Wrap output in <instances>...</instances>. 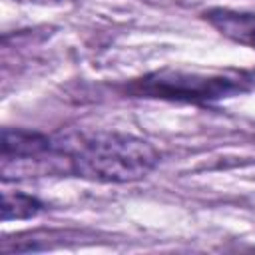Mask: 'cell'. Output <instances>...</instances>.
Listing matches in <instances>:
<instances>
[{"label": "cell", "mask_w": 255, "mask_h": 255, "mask_svg": "<svg viewBox=\"0 0 255 255\" xmlns=\"http://www.w3.org/2000/svg\"><path fill=\"white\" fill-rule=\"evenodd\" d=\"M159 151L129 133H96L70 155L76 177L98 183H129L149 175L159 163Z\"/></svg>", "instance_id": "obj_1"}, {"label": "cell", "mask_w": 255, "mask_h": 255, "mask_svg": "<svg viewBox=\"0 0 255 255\" xmlns=\"http://www.w3.org/2000/svg\"><path fill=\"white\" fill-rule=\"evenodd\" d=\"M251 76L243 72L233 74H195V72H175L163 70L141 78L135 86L137 94L185 100V102H209L219 100L249 88Z\"/></svg>", "instance_id": "obj_2"}, {"label": "cell", "mask_w": 255, "mask_h": 255, "mask_svg": "<svg viewBox=\"0 0 255 255\" xmlns=\"http://www.w3.org/2000/svg\"><path fill=\"white\" fill-rule=\"evenodd\" d=\"M52 141L48 135L28 129H10L4 128L2 131V159L8 161H26V159H40L50 153Z\"/></svg>", "instance_id": "obj_3"}, {"label": "cell", "mask_w": 255, "mask_h": 255, "mask_svg": "<svg viewBox=\"0 0 255 255\" xmlns=\"http://www.w3.org/2000/svg\"><path fill=\"white\" fill-rule=\"evenodd\" d=\"M203 16L221 36L255 50V14L229 8H211Z\"/></svg>", "instance_id": "obj_4"}, {"label": "cell", "mask_w": 255, "mask_h": 255, "mask_svg": "<svg viewBox=\"0 0 255 255\" xmlns=\"http://www.w3.org/2000/svg\"><path fill=\"white\" fill-rule=\"evenodd\" d=\"M42 211V203L28 195V193H20V191H4L2 193V219L10 221V219H30L34 215H38Z\"/></svg>", "instance_id": "obj_5"}]
</instances>
